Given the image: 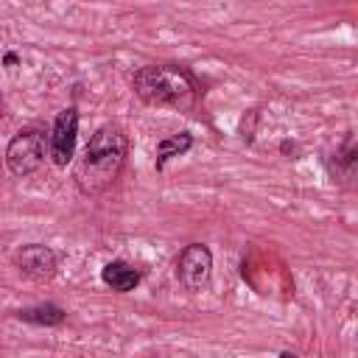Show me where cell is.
Instances as JSON below:
<instances>
[{"label": "cell", "instance_id": "cell-1", "mask_svg": "<svg viewBox=\"0 0 358 358\" xmlns=\"http://www.w3.org/2000/svg\"><path fill=\"white\" fill-rule=\"evenodd\" d=\"M126 148H129V143H126L123 129H117L112 123L101 126L90 137L84 154L76 162L73 179H76L78 190L84 196H98L109 185H115V179L126 162Z\"/></svg>", "mask_w": 358, "mask_h": 358}, {"label": "cell", "instance_id": "cell-7", "mask_svg": "<svg viewBox=\"0 0 358 358\" xmlns=\"http://www.w3.org/2000/svg\"><path fill=\"white\" fill-rule=\"evenodd\" d=\"M101 280H103L112 291L126 294V291H131V288L140 282V271H137L134 266L123 263V260H112V263H106V266L101 268Z\"/></svg>", "mask_w": 358, "mask_h": 358}, {"label": "cell", "instance_id": "cell-2", "mask_svg": "<svg viewBox=\"0 0 358 358\" xmlns=\"http://www.w3.org/2000/svg\"><path fill=\"white\" fill-rule=\"evenodd\" d=\"M131 87L140 101L148 106H176V109H193L199 90L187 70L173 64H145L134 73Z\"/></svg>", "mask_w": 358, "mask_h": 358}, {"label": "cell", "instance_id": "cell-10", "mask_svg": "<svg viewBox=\"0 0 358 358\" xmlns=\"http://www.w3.org/2000/svg\"><path fill=\"white\" fill-rule=\"evenodd\" d=\"M0 109H3V98H0Z\"/></svg>", "mask_w": 358, "mask_h": 358}, {"label": "cell", "instance_id": "cell-8", "mask_svg": "<svg viewBox=\"0 0 358 358\" xmlns=\"http://www.w3.org/2000/svg\"><path fill=\"white\" fill-rule=\"evenodd\" d=\"M20 319L34 322V324H59L64 319V310L59 305H36V308L20 310Z\"/></svg>", "mask_w": 358, "mask_h": 358}, {"label": "cell", "instance_id": "cell-5", "mask_svg": "<svg viewBox=\"0 0 358 358\" xmlns=\"http://www.w3.org/2000/svg\"><path fill=\"white\" fill-rule=\"evenodd\" d=\"M76 134H78V112L73 106L62 109L56 115V123H53V134H50V157L59 168H64L70 159H73V151H76Z\"/></svg>", "mask_w": 358, "mask_h": 358}, {"label": "cell", "instance_id": "cell-6", "mask_svg": "<svg viewBox=\"0 0 358 358\" xmlns=\"http://www.w3.org/2000/svg\"><path fill=\"white\" fill-rule=\"evenodd\" d=\"M17 266L31 280H50L56 274V255L42 243H28L17 255Z\"/></svg>", "mask_w": 358, "mask_h": 358}, {"label": "cell", "instance_id": "cell-4", "mask_svg": "<svg viewBox=\"0 0 358 358\" xmlns=\"http://www.w3.org/2000/svg\"><path fill=\"white\" fill-rule=\"evenodd\" d=\"M210 268H213V255L204 243L185 246L179 260H176V277L187 291H199L201 285H207Z\"/></svg>", "mask_w": 358, "mask_h": 358}, {"label": "cell", "instance_id": "cell-3", "mask_svg": "<svg viewBox=\"0 0 358 358\" xmlns=\"http://www.w3.org/2000/svg\"><path fill=\"white\" fill-rule=\"evenodd\" d=\"M45 159V134L39 129H22L11 137L6 148V165L14 176L34 173Z\"/></svg>", "mask_w": 358, "mask_h": 358}, {"label": "cell", "instance_id": "cell-9", "mask_svg": "<svg viewBox=\"0 0 358 358\" xmlns=\"http://www.w3.org/2000/svg\"><path fill=\"white\" fill-rule=\"evenodd\" d=\"M187 148H190V137H187V134H176V137L162 140V143L157 145V168H162V162H165L168 157L182 154V151H187Z\"/></svg>", "mask_w": 358, "mask_h": 358}]
</instances>
